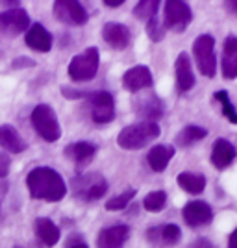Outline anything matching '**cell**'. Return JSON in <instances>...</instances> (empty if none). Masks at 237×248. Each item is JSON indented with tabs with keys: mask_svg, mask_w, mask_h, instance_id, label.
Listing matches in <instances>:
<instances>
[{
	"mask_svg": "<svg viewBox=\"0 0 237 248\" xmlns=\"http://www.w3.org/2000/svg\"><path fill=\"white\" fill-rule=\"evenodd\" d=\"M26 184H28L32 198H35V200L60 202L67 193V186H65L63 178L56 170H52L50 167L33 169L26 178Z\"/></svg>",
	"mask_w": 237,
	"mask_h": 248,
	"instance_id": "6da1fadb",
	"label": "cell"
},
{
	"mask_svg": "<svg viewBox=\"0 0 237 248\" xmlns=\"http://www.w3.org/2000/svg\"><path fill=\"white\" fill-rule=\"evenodd\" d=\"M159 135V126L156 123H135L132 126H126L121 130V134L117 137V143L124 150H137L148 145L150 141H154Z\"/></svg>",
	"mask_w": 237,
	"mask_h": 248,
	"instance_id": "7a4b0ae2",
	"label": "cell"
},
{
	"mask_svg": "<svg viewBox=\"0 0 237 248\" xmlns=\"http://www.w3.org/2000/svg\"><path fill=\"white\" fill-rule=\"evenodd\" d=\"M32 126L37 132V135L45 139L47 143H56L62 135V128L58 123V117L50 106L39 104L32 111Z\"/></svg>",
	"mask_w": 237,
	"mask_h": 248,
	"instance_id": "3957f363",
	"label": "cell"
},
{
	"mask_svg": "<svg viewBox=\"0 0 237 248\" xmlns=\"http://www.w3.org/2000/svg\"><path fill=\"white\" fill-rule=\"evenodd\" d=\"M98 62H100L98 48L89 46L83 54H78L71 60V63H69V76L74 82H89L98 73Z\"/></svg>",
	"mask_w": 237,
	"mask_h": 248,
	"instance_id": "277c9868",
	"label": "cell"
},
{
	"mask_svg": "<svg viewBox=\"0 0 237 248\" xmlns=\"http://www.w3.org/2000/svg\"><path fill=\"white\" fill-rule=\"evenodd\" d=\"M193 56L196 60V67L200 74H204L206 78H213L217 73V58H215V39L204 33L200 37H196L193 43Z\"/></svg>",
	"mask_w": 237,
	"mask_h": 248,
	"instance_id": "5b68a950",
	"label": "cell"
},
{
	"mask_svg": "<svg viewBox=\"0 0 237 248\" xmlns=\"http://www.w3.org/2000/svg\"><path fill=\"white\" fill-rule=\"evenodd\" d=\"M71 184L74 195L78 198H82V200H87V202L102 198L106 195V191H108V182L100 174H95V172L78 176V178L72 180Z\"/></svg>",
	"mask_w": 237,
	"mask_h": 248,
	"instance_id": "8992f818",
	"label": "cell"
},
{
	"mask_svg": "<svg viewBox=\"0 0 237 248\" xmlns=\"http://www.w3.org/2000/svg\"><path fill=\"white\" fill-rule=\"evenodd\" d=\"M163 15H165V24L163 26L173 31H184L193 21V11L189 8V4L182 2V0L165 2Z\"/></svg>",
	"mask_w": 237,
	"mask_h": 248,
	"instance_id": "52a82bcc",
	"label": "cell"
},
{
	"mask_svg": "<svg viewBox=\"0 0 237 248\" xmlns=\"http://www.w3.org/2000/svg\"><path fill=\"white\" fill-rule=\"evenodd\" d=\"M87 100H89V111H91L93 123L108 124L110 121H113L115 104L111 93H108V91H95V93H89Z\"/></svg>",
	"mask_w": 237,
	"mask_h": 248,
	"instance_id": "ba28073f",
	"label": "cell"
},
{
	"mask_svg": "<svg viewBox=\"0 0 237 248\" xmlns=\"http://www.w3.org/2000/svg\"><path fill=\"white\" fill-rule=\"evenodd\" d=\"M54 15L58 21L71 24V26H83L89 15L83 6L76 0H56L54 2Z\"/></svg>",
	"mask_w": 237,
	"mask_h": 248,
	"instance_id": "9c48e42d",
	"label": "cell"
},
{
	"mask_svg": "<svg viewBox=\"0 0 237 248\" xmlns=\"http://www.w3.org/2000/svg\"><path fill=\"white\" fill-rule=\"evenodd\" d=\"M28 26H30V17L21 8H13L0 13V33L4 35H11V37L19 35Z\"/></svg>",
	"mask_w": 237,
	"mask_h": 248,
	"instance_id": "30bf717a",
	"label": "cell"
},
{
	"mask_svg": "<svg viewBox=\"0 0 237 248\" xmlns=\"http://www.w3.org/2000/svg\"><path fill=\"white\" fill-rule=\"evenodd\" d=\"M182 217H184L187 226L198 228V226H206V224L211 222L213 211H211V207L207 206L206 202L195 200V202H189V204L184 206V209H182Z\"/></svg>",
	"mask_w": 237,
	"mask_h": 248,
	"instance_id": "8fae6325",
	"label": "cell"
},
{
	"mask_svg": "<svg viewBox=\"0 0 237 248\" xmlns=\"http://www.w3.org/2000/svg\"><path fill=\"white\" fill-rule=\"evenodd\" d=\"M182 237V232L176 224H163V226H152L146 232V239L158 245V247H173Z\"/></svg>",
	"mask_w": 237,
	"mask_h": 248,
	"instance_id": "7c38bea8",
	"label": "cell"
},
{
	"mask_svg": "<svg viewBox=\"0 0 237 248\" xmlns=\"http://www.w3.org/2000/svg\"><path fill=\"white\" fill-rule=\"evenodd\" d=\"M124 89H128L130 93H137L141 89H146L152 85V74L148 71V67L144 65H137L132 67L130 71H126L123 76Z\"/></svg>",
	"mask_w": 237,
	"mask_h": 248,
	"instance_id": "4fadbf2b",
	"label": "cell"
},
{
	"mask_svg": "<svg viewBox=\"0 0 237 248\" xmlns=\"http://www.w3.org/2000/svg\"><path fill=\"white\" fill-rule=\"evenodd\" d=\"M102 37L104 41L108 43L111 48L115 50H123L130 45V30L124 26V24H119V22H108L104 24L102 28Z\"/></svg>",
	"mask_w": 237,
	"mask_h": 248,
	"instance_id": "5bb4252c",
	"label": "cell"
},
{
	"mask_svg": "<svg viewBox=\"0 0 237 248\" xmlns=\"http://www.w3.org/2000/svg\"><path fill=\"white\" fill-rule=\"evenodd\" d=\"M128 235H130V228L124 226V224L104 228L102 232L98 233L96 247L98 248H123Z\"/></svg>",
	"mask_w": 237,
	"mask_h": 248,
	"instance_id": "9a60e30c",
	"label": "cell"
},
{
	"mask_svg": "<svg viewBox=\"0 0 237 248\" xmlns=\"http://www.w3.org/2000/svg\"><path fill=\"white\" fill-rule=\"evenodd\" d=\"M176 69V85H178V91L180 93H187L189 89H193L195 85V74L191 69V63H189V56L186 52H182L174 63Z\"/></svg>",
	"mask_w": 237,
	"mask_h": 248,
	"instance_id": "2e32d148",
	"label": "cell"
},
{
	"mask_svg": "<svg viewBox=\"0 0 237 248\" xmlns=\"http://www.w3.org/2000/svg\"><path fill=\"white\" fill-rule=\"evenodd\" d=\"M236 155H237L236 146L232 145L230 141H226V139H217L215 143H213V148H211V163L219 170L226 169L236 159Z\"/></svg>",
	"mask_w": 237,
	"mask_h": 248,
	"instance_id": "e0dca14e",
	"label": "cell"
},
{
	"mask_svg": "<svg viewBox=\"0 0 237 248\" xmlns=\"http://www.w3.org/2000/svg\"><path fill=\"white\" fill-rule=\"evenodd\" d=\"M222 76L226 80L237 78V37L230 35L224 39L222 48Z\"/></svg>",
	"mask_w": 237,
	"mask_h": 248,
	"instance_id": "ac0fdd59",
	"label": "cell"
},
{
	"mask_svg": "<svg viewBox=\"0 0 237 248\" xmlns=\"http://www.w3.org/2000/svg\"><path fill=\"white\" fill-rule=\"evenodd\" d=\"M65 157L72 159L76 165H85L93 159V155L96 154V146L93 143H87V141H78V143H72V145L65 146Z\"/></svg>",
	"mask_w": 237,
	"mask_h": 248,
	"instance_id": "d6986e66",
	"label": "cell"
},
{
	"mask_svg": "<svg viewBox=\"0 0 237 248\" xmlns=\"http://www.w3.org/2000/svg\"><path fill=\"white\" fill-rule=\"evenodd\" d=\"M26 45L30 46V48H33V50L37 52H48L52 48V35L47 31V28L45 26H41V24H33L30 30L26 31Z\"/></svg>",
	"mask_w": 237,
	"mask_h": 248,
	"instance_id": "ffe728a7",
	"label": "cell"
},
{
	"mask_svg": "<svg viewBox=\"0 0 237 248\" xmlns=\"http://www.w3.org/2000/svg\"><path fill=\"white\" fill-rule=\"evenodd\" d=\"M35 228V235L41 241L45 247H54L58 241H60V228L52 222L50 218H35L33 222Z\"/></svg>",
	"mask_w": 237,
	"mask_h": 248,
	"instance_id": "44dd1931",
	"label": "cell"
},
{
	"mask_svg": "<svg viewBox=\"0 0 237 248\" xmlns=\"http://www.w3.org/2000/svg\"><path fill=\"white\" fill-rule=\"evenodd\" d=\"M173 155H174V148L169 145H156L148 155H146V161H148V165L150 169L154 170V172H163L169 165V161L173 159Z\"/></svg>",
	"mask_w": 237,
	"mask_h": 248,
	"instance_id": "7402d4cb",
	"label": "cell"
},
{
	"mask_svg": "<svg viewBox=\"0 0 237 248\" xmlns=\"http://www.w3.org/2000/svg\"><path fill=\"white\" fill-rule=\"evenodd\" d=\"M0 146L6 152H10V154H19V152H22L26 148L24 141L21 139V135L17 134V130L13 126H10V124L0 126Z\"/></svg>",
	"mask_w": 237,
	"mask_h": 248,
	"instance_id": "603a6c76",
	"label": "cell"
},
{
	"mask_svg": "<svg viewBox=\"0 0 237 248\" xmlns=\"http://www.w3.org/2000/svg\"><path fill=\"white\" fill-rule=\"evenodd\" d=\"M178 186L189 195H200L206 189V178L204 174H196V172H182L178 174Z\"/></svg>",
	"mask_w": 237,
	"mask_h": 248,
	"instance_id": "cb8c5ba5",
	"label": "cell"
},
{
	"mask_svg": "<svg viewBox=\"0 0 237 248\" xmlns=\"http://www.w3.org/2000/svg\"><path fill=\"white\" fill-rule=\"evenodd\" d=\"M206 135H207L206 128H200L196 124H189V126H186L180 134L176 135V143L180 146H191L195 145V143H198V141H202Z\"/></svg>",
	"mask_w": 237,
	"mask_h": 248,
	"instance_id": "d4e9b609",
	"label": "cell"
},
{
	"mask_svg": "<svg viewBox=\"0 0 237 248\" xmlns=\"http://www.w3.org/2000/svg\"><path fill=\"white\" fill-rule=\"evenodd\" d=\"M137 113L144 117L146 119V123H156L161 115H163V104L159 102L158 98H148L146 102H143L139 106V109H137Z\"/></svg>",
	"mask_w": 237,
	"mask_h": 248,
	"instance_id": "484cf974",
	"label": "cell"
},
{
	"mask_svg": "<svg viewBox=\"0 0 237 248\" xmlns=\"http://www.w3.org/2000/svg\"><path fill=\"white\" fill-rule=\"evenodd\" d=\"M158 10H159V2L158 0H141L137 2L134 8V15L139 21H150L158 17Z\"/></svg>",
	"mask_w": 237,
	"mask_h": 248,
	"instance_id": "4316f807",
	"label": "cell"
},
{
	"mask_svg": "<svg viewBox=\"0 0 237 248\" xmlns=\"http://www.w3.org/2000/svg\"><path fill=\"white\" fill-rule=\"evenodd\" d=\"M215 100L221 104V108H222V115L226 117L228 121H230L232 124H237V111H236V108H234V104L230 102V96H228L226 91H217Z\"/></svg>",
	"mask_w": 237,
	"mask_h": 248,
	"instance_id": "83f0119b",
	"label": "cell"
},
{
	"mask_svg": "<svg viewBox=\"0 0 237 248\" xmlns=\"http://www.w3.org/2000/svg\"><path fill=\"white\" fill-rule=\"evenodd\" d=\"M167 202V193L165 191H152V193H148L143 200V207L144 209H148V211H159V209H163Z\"/></svg>",
	"mask_w": 237,
	"mask_h": 248,
	"instance_id": "f1b7e54d",
	"label": "cell"
},
{
	"mask_svg": "<svg viewBox=\"0 0 237 248\" xmlns=\"http://www.w3.org/2000/svg\"><path fill=\"white\" fill-rule=\"evenodd\" d=\"M134 197H135V189H128V191H124V193H121V195L110 198V200L106 202V209H108V211L124 209V207L130 204V200H132Z\"/></svg>",
	"mask_w": 237,
	"mask_h": 248,
	"instance_id": "f546056e",
	"label": "cell"
},
{
	"mask_svg": "<svg viewBox=\"0 0 237 248\" xmlns=\"http://www.w3.org/2000/svg\"><path fill=\"white\" fill-rule=\"evenodd\" d=\"M146 31H148V37L156 43L161 41L165 37V26L158 21V17H154V19H150V21L146 22Z\"/></svg>",
	"mask_w": 237,
	"mask_h": 248,
	"instance_id": "4dcf8cb0",
	"label": "cell"
},
{
	"mask_svg": "<svg viewBox=\"0 0 237 248\" xmlns=\"http://www.w3.org/2000/svg\"><path fill=\"white\" fill-rule=\"evenodd\" d=\"M10 157L4 154V152H0V178H4V176H8V172H10Z\"/></svg>",
	"mask_w": 237,
	"mask_h": 248,
	"instance_id": "1f68e13d",
	"label": "cell"
},
{
	"mask_svg": "<svg viewBox=\"0 0 237 248\" xmlns=\"http://www.w3.org/2000/svg\"><path fill=\"white\" fill-rule=\"evenodd\" d=\"M67 248H87V245L83 243L82 237H72L71 241H69V245H67Z\"/></svg>",
	"mask_w": 237,
	"mask_h": 248,
	"instance_id": "d6a6232c",
	"label": "cell"
},
{
	"mask_svg": "<svg viewBox=\"0 0 237 248\" xmlns=\"http://www.w3.org/2000/svg\"><path fill=\"white\" fill-rule=\"evenodd\" d=\"M191 248H213V245H211L207 239H198V241L193 243V247Z\"/></svg>",
	"mask_w": 237,
	"mask_h": 248,
	"instance_id": "836d02e7",
	"label": "cell"
},
{
	"mask_svg": "<svg viewBox=\"0 0 237 248\" xmlns=\"http://www.w3.org/2000/svg\"><path fill=\"white\" fill-rule=\"evenodd\" d=\"M228 248H237V228L234 230V233L228 239Z\"/></svg>",
	"mask_w": 237,
	"mask_h": 248,
	"instance_id": "e575fe53",
	"label": "cell"
},
{
	"mask_svg": "<svg viewBox=\"0 0 237 248\" xmlns=\"http://www.w3.org/2000/svg\"><path fill=\"white\" fill-rule=\"evenodd\" d=\"M104 4H106L108 8H119V6L124 4V0H104Z\"/></svg>",
	"mask_w": 237,
	"mask_h": 248,
	"instance_id": "d590c367",
	"label": "cell"
},
{
	"mask_svg": "<svg viewBox=\"0 0 237 248\" xmlns=\"http://www.w3.org/2000/svg\"><path fill=\"white\" fill-rule=\"evenodd\" d=\"M226 8H228V11H232V13H236V15H237V0L226 2Z\"/></svg>",
	"mask_w": 237,
	"mask_h": 248,
	"instance_id": "8d00e7d4",
	"label": "cell"
}]
</instances>
